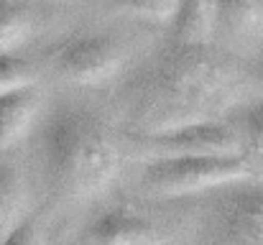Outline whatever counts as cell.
<instances>
[{"label": "cell", "instance_id": "6da1fadb", "mask_svg": "<svg viewBox=\"0 0 263 245\" xmlns=\"http://www.w3.org/2000/svg\"><path fill=\"white\" fill-rule=\"evenodd\" d=\"M251 89L246 67L207 44H172L123 89L133 138L220 120Z\"/></svg>", "mask_w": 263, "mask_h": 245}, {"label": "cell", "instance_id": "7a4b0ae2", "mask_svg": "<svg viewBox=\"0 0 263 245\" xmlns=\"http://www.w3.org/2000/svg\"><path fill=\"white\" fill-rule=\"evenodd\" d=\"M44 171L51 192L64 202L102 194L120 174V151L97 115L82 107H59L41 133Z\"/></svg>", "mask_w": 263, "mask_h": 245}, {"label": "cell", "instance_id": "3957f363", "mask_svg": "<svg viewBox=\"0 0 263 245\" xmlns=\"http://www.w3.org/2000/svg\"><path fill=\"white\" fill-rule=\"evenodd\" d=\"M253 168L243 156H154L143 186L159 197H184L248 184Z\"/></svg>", "mask_w": 263, "mask_h": 245}, {"label": "cell", "instance_id": "277c9868", "mask_svg": "<svg viewBox=\"0 0 263 245\" xmlns=\"http://www.w3.org/2000/svg\"><path fill=\"white\" fill-rule=\"evenodd\" d=\"M49 64L62 80L77 87H95L120 74L125 49L110 33H80L62 41L49 54Z\"/></svg>", "mask_w": 263, "mask_h": 245}, {"label": "cell", "instance_id": "5b68a950", "mask_svg": "<svg viewBox=\"0 0 263 245\" xmlns=\"http://www.w3.org/2000/svg\"><path fill=\"white\" fill-rule=\"evenodd\" d=\"M207 245H263V189L228 192L207 220Z\"/></svg>", "mask_w": 263, "mask_h": 245}, {"label": "cell", "instance_id": "8992f818", "mask_svg": "<svg viewBox=\"0 0 263 245\" xmlns=\"http://www.w3.org/2000/svg\"><path fill=\"white\" fill-rule=\"evenodd\" d=\"M138 141L146 143V148H151L156 156H240L243 151V136L220 120L141 136Z\"/></svg>", "mask_w": 263, "mask_h": 245}, {"label": "cell", "instance_id": "52a82bcc", "mask_svg": "<svg viewBox=\"0 0 263 245\" xmlns=\"http://www.w3.org/2000/svg\"><path fill=\"white\" fill-rule=\"evenodd\" d=\"M89 238L95 245H169L166 235L146 217L128 207H115L102 212L92 228Z\"/></svg>", "mask_w": 263, "mask_h": 245}, {"label": "cell", "instance_id": "ba28073f", "mask_svg": "<svg viewBox=\"0 0 263 245\" xmlns=\"http://www.w3.org/2000/svg\"><path fill=\"white\" fill-rule=\"evenodd\" d=\"M39 107L41 92L33 82L0 92V154L10 151L31 130Z\"/></svg>", "mask_w": 263, "mask_h": 245}, {"label": "cell", "instance_id": "9c48e42d", "mask_svg": "<svg viewBox=\"0 0 263 245\" xmlns=\"http://www.w3.org/2000/svg\"><path fill=\"white\" fill-rule=\"evenodd\" d=\"M215 31V0H179L172 21L176 44H207Z\"/></svg>", "mask_w": 263, "mask_h": 245}, {"label": "cell", "instance_id": "30bf717a", "mask_svg": "<svg viewBox=\"0 0 263 245\" xmlns=\"http://www.w3.org/2000/svg\"><path fill=\"white\" fill-rule=\"evenodd\" d=\"M215 23L228 36H263V0H215Z\"/></svg>", "mask_w": 263, "mask_h": 245}, {"label": "cell", "instance_id": "8fae6325", "mask_svg": "<svg viewBox=\"0 0 263 245\" xmlns=\"http://www.w3.org/2000/svg\"><path fill=\"white\" fill-rule=\"evenodd\" d=\"M28 217V192L21 174L0 166V243Z\"/></svg>", "mask_w": 263, "mask_h": 245}, {"label": "cell", "instance_id": "7c38bea8", "mask_svg": "<svg viewBox=\"0 0 263 245\" xmlns=\"http://www.w3.org/2000/svg\"><path fill=\"white\" fill-rule=\"evenodd\" d=\"M33 33V15L21 0H0V54H13Z\"/></svg>", "mask_w": 263, "mask_h": 245}, {"label": "cell", "instance_id": "4fadbf2b", "mask_svg": "<svg viewBox=\"0 0 263 245\" xmlns=\"http://www.w3.org/2000/svg\"><path fill=\"white\" fill-rule=\"evenodd\" d=\"M115 5L136 18H143L148 23L172 26L179 8V0H115Z\"/></svg>", "mask_w": 263, "mask_h": 245}, {"label": "cell", "instance_id": "5bb4252c", "mask_svg": "<svg viewBox=\"0 0 263 245\" xmlns=\"http://www.w3.org/2000/svg\"><path fill=\"white\" fill-rule=\"evenodd\" d=\"M31 82H33V72L26 62H21L13 54H0V92Z\"/></svg>", "mask_w": 263, "mask_h": 245}, {"label": "cell", "instance_id": "9a60e30c", "mask_svg": "<svg viewBox=\"0 0 263 245\" xmlns=\"http://www.w3.org/2000/svg\"><path fill=\"white\" fill-rule=\"evenodd\" d=\"M243 146L251 148L253 154H263V100H258L246 115Z\"/></svg>", "mask_w": 263, "mask_h": 245}, {"label": "cell", "instance_id": "2e32d148", "mask_svg": "<svg viewBox=\"0 0 263 245\" xmlns=\"http://www.w3.org/2000/svg\"><path fill=\"white\" fill-rule=\"evenodd\" d=\"M0 245H46V238H44L41 225L33 217H26Z\"/></svg>", "mask_w": 263, "mask_h": 245}]
</instances>
